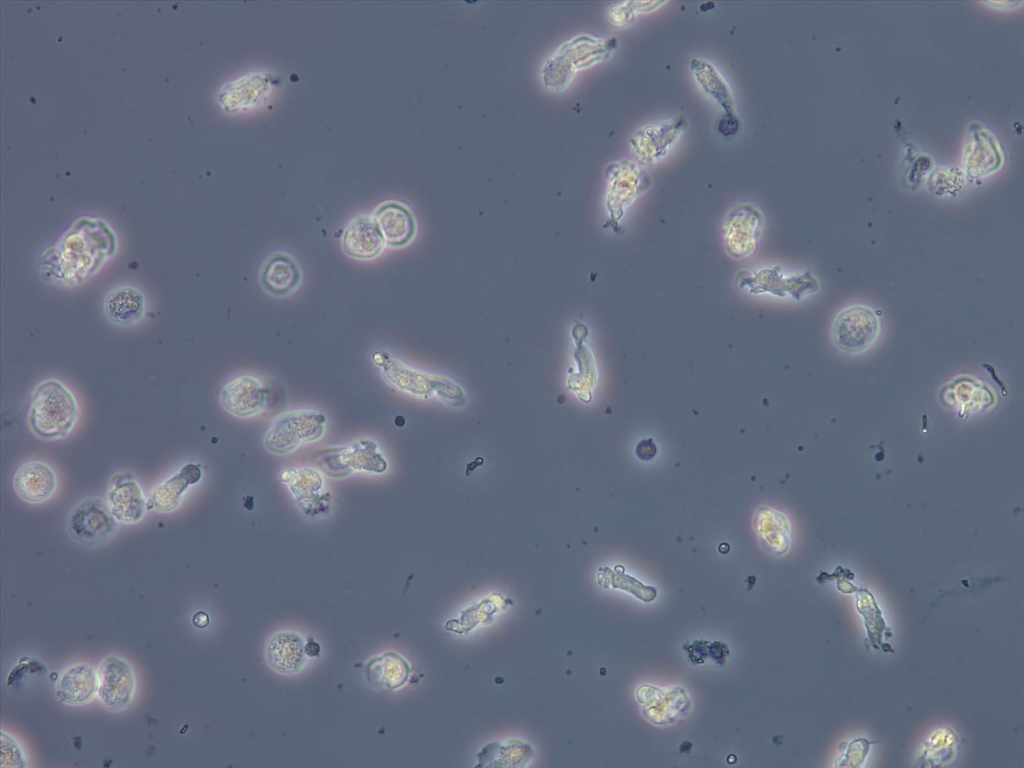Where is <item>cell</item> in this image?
<instances>
[{
  "mask_svg": "<svg viewBox=\"0 0 1024 768\" xmlns=\"http://www.w3.org/2000/svg\"><path fill=\"white\" fill-rule=\"evenodd\" d=\"M97 697L108 709L127 707L135 692V677L130 665L117 656H108L97 669Z\"/></svg>",
  "mask_w": 1024,
  "mask_h": 768,
  "instance_id": "obj_6",
  "label": "cell"
},
{
  "mask_svg": "<svg viewBox=\"0 0 1024 768\" xmlns=\"http://www.w3.org/2000/svg\"><path fill=\"white\" fill-rule=\"evenodd\" d=\"M78 415L76 399L62 382L48 379L34 389L28 425L38 438L52 441L66 437L73 430Z\"/></svg>",
  "mask_w": 1024,
  "mask_h": 768,
  "instance_id": "obj_2",
  "label": "cell"
},
{
  "mask_svg": "<svg viewBox=\"0 0 1024 768\" xmlns=\"http://www.w3.org/2000/svg\"><path fill=\"white\" fill-rule=\"evenodd\" d=\"M320 649V645L313 640L304 645L305 654L309 657H317L320 653Z\"/></svg>",
  "mask_w": 1024,
  "mask_h": 768,
  "instance_id": "obj_24",
  "label": "cell"
},
{
  "mask_svg": "<svg viewBox=\"0 0 1024 768\" xmlns=\"http://www.w3.org/2000/svg\"><path fill=\"white\" fill-rule=\"evenodd\" d=\"M365 674L371 684L392 690L406 683L410 667L400 655L388 652L370 660Z\"/></svg>",
  "mask_w": 1024,
  "mask_h": 768,
  "instance_id": "obj_18",
  "label": "cell"
},
{
  "mask_svg": "<svg viewBox=\"0 0 1024 768\" xmlns=\"http://www.w3.org/2000/svg\"><path fill=\"white\" fill-rule=\"evenodd\" d=\"M728 221L741 229V234L727 242L726 249L733 257H746L754 250L761 234V215L757 210L745 206L731 212Z\"/></svg>",
  "mask_w": 1024,
  "mask_h": 768,
  "instance_id": "obj_19",
  "label": "cell"
},
{
  "mask_svg": "<svg viewBox=\"0 0 1024 768\" xmlns=\"http://www.w3.org/2000/svg\"><path fill=\"white\" fill-rule=\"evenodd\" d=\"M209 616L204 611L196 612L192 617V624L197 628H205L209 624Z\"/></svg>",
  "mask_w": 1024,
  "mask_h": 768,
  "instance_id": "obj_23",
  "label": "cell"
},
{
  "mask_svg": "<svg viewBox=\"0 0 1024 768\" xmlns=\"http://www.w3.org/2000/svg\"><path fill=\"white\" fill-rule=\"evenodd\" d=\"M117 251V238L108 224L80 218L38 259L42 277L62 286H75L97 273Z\"/></svg>",
  "mask_w": 1024,
  "mask_h": 768,
  "instance_id": "obj_1",
  "label": "cell"
},
{
  "mask_svg": "<svg viewBox=\"0 0 1024 768\" xmlns=\"http://www.w3.org/2000/svg\"><path fill=\"white\" fill-rule=\"evenodd\" d=\"M201 477L202 470L197 464L183 465L176 473L151 491L147 502L148 509H154L161 513L173 512L180 506L183 495L189 486L198 483Z\"/></svg>",
  "mask_w": 1024,
  "mask_h": 768,
  "instance_id": "obj_13",
  "label": "cell"
},
{
  "mask_svg": "<svg viewBox=\"0 0 1024 768\" xmlns=\"http://www.w3.org/2000/svg\"><path fill=\"white\" fill-rule=\"evenodd\" d=\"M2 736L5 737V739L2 738V755L7 754V756H2V764L7 761L6 766H24L22 751L17 743L9 735H5L4 732H2Z\"/></svg>",
  "mask_w": 1024,
  "mask_h": 768,
  "instance_id": "obj_21",
  "label": "cell"
},
{
  "mask_svg": "<svg viewBox=\"0 0 1024 768\" xmlns=\"http://www.w3.org/2000/svg\"><path fill=\"white\" fill-rule=\"evenodd\" d=\"M69 536L77 543L95 547L110 540L117 531V520L106 501L89 496L78 502L67 518Z\"/></svg>",
  "mask_w": 1024,
  "mask_h": 768,
  "instance_id": "obj_3",
  "label": "cell"
},
{
  "mask_svg": "<svg viewBox=\"0 0 1024 768\" xmlns=\"http://www.w3.org/2000/svg\"><path fill=\"white\" fill-rule=\"evenodd\" d=\"M304 645L298 634L290 631L278 632L266 643V661L280 673H296L306 662Z\"/></svg>",
  "mask_w": 1024,
  "mask_h": 768,
  "instance_id": "obj_16",
  "label": "cell"
},
{
  "mask_svg": "<svg viewBox=\"0 0 1024 768\" xmlns=\"http://www.w3.org/2000/svg\"><path fill=\"white\" fill-rule=\"evenodd\" d=\"M267 400V391L254 377L240 376L226 384L220 393L222 406L237 416H248L261 410Z\"/></svg>",
  "mask_w": 1024,
  "mask_h": 768,
  "instance_id": "obj_12",
  "label": "cell"
},
{
  "mask_svg": "<svg viewBox=\"0 0 1024 768\" xmlns=\"http://www.w3.org/2000/svg\"><path fill=\"white\" fill-rule=\"evenodd\" d=\"M657 447L652 438L640 440L635 448L636 456L643 461L651 460L655 457Z\"/></svg>",
  "mask_w": 1024,
  "mask_h": 768,
  "instance_id": "obj_22",
  "label": "cell"
},
{
  "mask_svg": "<svg viewBox=\"0 0 1024 768\" xmlns=\"http://www.w3.org/2000/svg\"><path fill=\"white\" fill-rule=\"evenodd\" d=\"M13 487L20 499L39 504L50 499L57 488L54 470L41 461L22 464L13 477Z\"/></svg>",
  "mask_w": 1024,
  "mask_h": 768,
  "instance_id": "obj_11",
  "label": "cell"
},
{
  "mask_svg": "<svg viewBox=\"0 0 1024 768\" xmlns=\"http://www.w3.org/2000/svg\"><path fill=\"white\" fill-rule=\"evenodd\" d=\"M374 218L383 235L386 245L401 248L414 237L416 225L413 215L404 205L389 201L379 205Z\"/></svg>",
  "mask_w": 1024,
  "mask_h": 768,
  "instance_id": "obj_14",
  "label": "cell"
},
{
  "mask_svg": "<svg viewBox=\"0 0 1024 768\" xmlns=\"http://www.w3.org/2000/svg\"><path fill=\"white\" fill-rule=\"evenodd\" d=\"M98 677L94 667L76 664L65 670L57 682V696L70 705H83L97 695Z\"/></svg>",
  "mask_w": 1024,
  "mask_h": 768,
  "instance_id": "obj_17",
  "label": "cell"
},
{
  "mask_svg": "<svg viewBox=\"0 0 1024 768\" xmlns=\"http://www.w3.org/2000/svg\"><path fill=\"white\" fill-rule=\"evenodd\" d=\"M272 90L271 78L263 73H250L225 84L219 92V103L230 113L247 111L261 104Z\"/></svg>",
  "mask_w": 1024,
  "mask_h": 768,
  "instance_id": "obj_8",
  "label": "cell"
},
{
  "mask_svg": "<svg viewBox=\"0 0 1024 768\" xmlns=\"http://www.w3.org/2000/svg\"><path fill=\"white\" fill-rule=\"evenodd\" d=\"M736 285L748 293H770L779 297L789 295L795 299L818 289V283L811 274L786 276L778 267L765 268L757 272L742 271L736 279Z\"/></svg>",
  "mask_w": 1024,
  "mask_h": 768,
  "instance_id": "obj_5",
  "label": "cell"
},
{
  "mask_svg": "<svg viewBox=\"0 0 1024 768\" xmlns=\"http://www.w3.org/2000/svg\"><path fill=\"white\" fill-rule=\"evenodd\" d=\"M302 281L298 262L289 254L275 252L266 258L259 274L262 289L276 298H284L295 292Z\"/></svg>",
  "mask_w": 1024,
  "mask_h": 768,
  "instance_id": "obj_9",
  "label": "cell"
},
{
  "mask_svg": "<svg viewBox=\"0 0 1024 768\" xmlns=\"http://www.w3.org/2000/svg\"><path fill=\"white\" fill-rule=\"evenodd\" d=\"M341 245L347 256L371 260L382 253L386 243L374 216L359 215L346 227Z\"/></svg>",
  "mask_w": 1024,
  "mask_h": 768,
  "instance_id": "obj_10",
  "label": "cell"
},
{
  "mask_svg": "<svg viewBox=\"0 0 1024 768\" xmlns=\"http://www.w3.org/2000/svg\"><path fill=\"white\" fill-rule=\"evenodd\" d=\"M106 503L113 517L125 524L140 522L148 510L141 486L128 471L118 472L111 477Z\"/></svg>",
  "mask_w": 1024,
  "mask_h": 768,
  "instance_id": "obj_7",
  "label": "cell"
},
{
  "mask_svg": "<svg viewBox=\"0 0 1024 768\" xmlns=\"http://www.w3.org/2000/svg\"><path fill=\"white\" fill-rule=\"evenodd\" d=\"M145 296L136 287L121 285L110 290L103 302L106 318L118 326L138 323L145 314Z\"/></svg>",
  "mask_w": 1024,
  "mask_h": 768,
  "instance_id": "obj_15",
  "label": "cell"
},
{
  "mask_svg": "<svg viewBox=\"0 0 1024 768\" xmlns=\"http://www.w3.org/2000/svg\"><path fill=\"white\" fill-rule=\"evenodd\" d=\"M618 574L613 577L612 586L623 589L634 596L640 598L644 602H651L655 599L657 591L651 586H645L635 578L624 575L623 569L619 572L618 566L616 567Z\"/></svg>",
  "mask_w": 1024,
  "mask_h": 768,
  "instance_id": "obj_20",
  "label": "cell"
},
{
  "mask_svg": "<svg viewBox=\"0 0 1024 768\" xmlns=\"http://www.w3.org/2000/svg\"><path fill=\"white\" fill-rule=\"evenodd\" d=\"M879 332V321L872 309L856 305L843 310L833 326L836 346L848 354H857L869 348Z\"/></svg>",
  "mask_w": 1024,
  "mask_h": 768,
  "instance_id": "obj_4",
  "label": "cell"
}]
</instances>
